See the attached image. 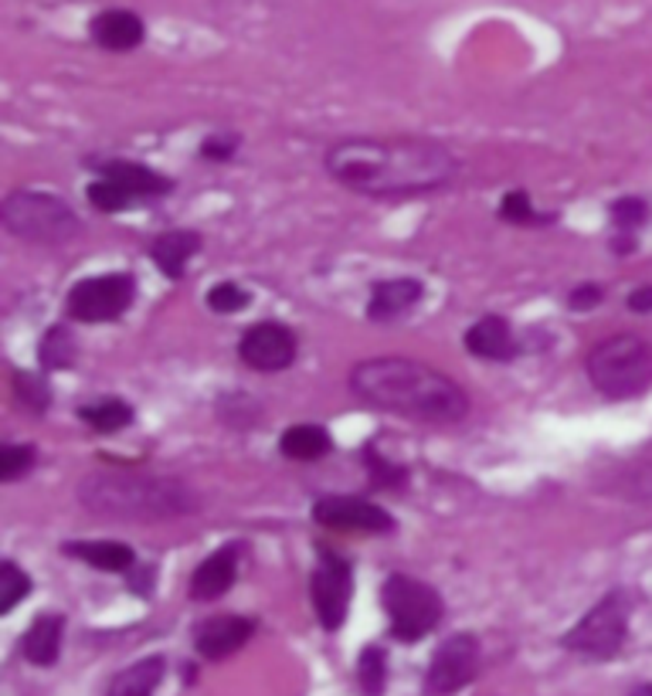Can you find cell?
Here are the masks:
<instances>
[{"mask_svg":"<svg viewBox=\"0 0 652 696\" xmlns=\"http://www.w3.org/2000/svg\"><path fill=\"white\" fill-rule=\"evenodd\" d=\"M326 170L357 194L404 198L452 183L459 160L432 139H344L326 154Z\"/></svg>","mask_w":652,"mask_h":696,"instance_id":"1","label":"cell"},{"mask_svg":"<svg viewBox=\"0 0 652 696\" xmlns=\"http://www.w3.org/2000/svg\"><path fill=\"white\" fill-rule=\"evenodd\" d=\"M350 388L367 404L429 425H455L470 414V398L452 378L404 357L360 360L350 370Z\"/></svg>","mask_w":652,"mask_h":696,"instance_id":"2","label":"cell"},{"mask_svg":"<svg viewBox=\"0 0 652 696\" xmlns=\"http://www.w3.org/2000/svg\"><path fill=\"white\" fill-rule=\"evenodd\" d=\"M78 499L92 514L126 520H173L198 509V496L188 483L144 473H92L78 483Z\"/></svg>","mask_w":652,"mask_h":696,"instance_id":"3","label":"cell"},{"mask_svg":"<svg viewBox=\"0 0 652 696\" xmlns=\"http://www.w3.org/2000/svg\"><path fill=\"white\" fill-rule=\"evenodd\" d=\"M588 378L604 398H639L652 388V347L635 334L601 340L588 357Z\"/></svg>","mask_w":652,"mask_h":696,"instance_id":"4","label":"cell"},{"mask_svg":"<svg viewBox=\"0 0 652 696\" xmlns=\"http://www.w3.org/2000/svg\"><path fill=\"white\" fill-rule=\"evenodd\" d=\"M0 221L11 231V235L24 242H44V245H62L72 242L82 221L75 211L52 194H38V191H14L0 204Z\"/></svg>","mask_w":652,"mask_h":696,"instance_id":"5","label":"cell"},{"mask_svg":"<svg viewBox=\"0 0 652 696\" xmlns=\"http://www.w3.org/2000/svg\"><path fill=\"white\" fill-rule=\"evenodd\" d=\"M381 601L391 619V635L401 642L425 639L442 622V612H445L442 594L435 588L414 581V578H404V574H391L385 581Z\"/></svg>","mask_w":652,"mask_h":696,"instance_id":"6","label":"cell"},{"mask_svg":"<svg viewBox=\"0 0 652 696\" xmlns=\"http://www.w3.org/2000/svg\"><path fill=\"white\" fill-rule=\"evenodd\" d=\"M629 632V594L612 591L565 635V645L585 660H612Z\"/></svg>","mask_w":652,"mask_h":696,"instance_id":"7","label":"cell"},{"mask_svg":"<svg viewBox=\"0 0 652 696\" xmlns=\"http://www.w3.org/2000/svg\"><path fill=\"white\" fill-rule=\"evenodd\" d=\"M133 293H136V286L129 275L85 278V283L72 286V293H69V313L82 323H109L129 309Z\"/></svg>","mask_w":652,"mask_h":696,"instance_id":"8","label":"cell"},{"mask_svg":"<svg viewBox=\"0 0 652 696\" xmlns=\"http://www.w3.org/2000/svg\"><path fill=\"white\" fill-rule=\"evenodd\" d=\"M350 594H354V574L344 557L334 550H323V561L313 574V605L319 615V625L326 632H337L347 622L350 609Z\"/></svg>","mask_w":652,"mask_h":696,"instance_id":"9","label":"cell"},{"mask_svg":"<svg viewBox=\"0 0 652 696\" xmlns=\"http://www.w3.org/2000/svg\"><path fill=\"white\" fill-rule=\"evenodd\" d=\"M476 669H480V642L473 635H452L435 648L425 673V693L452 696L465 683H473Z\"/></svg>","mask_w":652,"mask_h":696,"instance_id":"10","label":"cell"},{"mask_svg":"<svg viewBox=\"0 0 652 696\" xmlns=\"http://www.w3.org/2000/svg\"><path fill=\"white\" fill-rule=\"evenodd\" d=\"M313 517L319 527L330 530H357V534H391L395 520L381 506L354 499V496H326L313 506Z\"/></svg>","mask_w":652,"mask_h":696,"instance_id":"11","label":"cell"},{"mask_svg":"<svg viewBox=\"0 0 652 696\" xmlns=\"http://www.w3.org/2000/svg\"><path fill=\"white\" fill-rule=\"evenodd\" d=\"M239 357L249 367L265 370V375H272V370H286L296 360V337L290 327H283V323H272V319L255 323L239 344Z\"/></svg>","mask_w":652,"mask_h":696,"instance_id":"12","label":"cell"},{"mask_svg":"<svg viewBox=\"0 0 652 696\" xmlns=\"http://www.w3.org/2000/svg\"><path fill=\"white\" fill-rule=\"evenodd\" d=\"M255 622L252 619H239V615H221V619H208L198 625L194 632V645L204 660H224L231 653H239V648L252 639Z\"/></svg>","mask_w":652,"mask_h":696,"instance_id":"13","label":"cell"},{"mask_svg":"<svg viewBox=\"0 0 652 696\" xmlns=\"http://www.w3.org/2000/svg\"><path fill=\"white\" fill-rule=\"evenodd\" d=\"M88 34L106 52H129V49H136L139 41H144L147 28H144V18H139V14L113 8V11H103V14L92 18Z\"/></svg>","mask_w":652,"mask_h":696,"instance_id":"14","label":"cell"},{"mask_svg":"<svg viewBox=\"0 0 652 696\" xmlns=\"http://www.w3.org/2000/svg\"><path fill=\"white\" fill-rule=\"evenodd\" d=\"M418 299H422V283H414V278H391V283H378L370 289L367 316L375 323H391L404 316L411 306H418Z\"/></svg>","mask_w":652,"mask_h":696,"instance_id":"15","label":"cell"},{"mask_svg":"<svg viewBox=\"0 0 652 696\" xmlns=\"http://www.w3.org/2000/svg\"><path fill=\"white\" fill-rule=\"evenodd\" d=\"M96 167L103 170V177L116 180L133 201L160 198V194L170 191V180L154 173L150 167H139V164H129V160H109V164H96Z\"/></svg>","mask_w":652,"mask_h":696,"instance_id":"16","label":"cell"},{"mask_svg":"<svg viewBox=\"0 0 652 696\" xmlns=\"http://www.w3.org/2000/svg\"><path fill=\"white\" fill-rule=\"evenodd\" d=\"M465 347L483 360H509L517 354L514 334H509V323L503 316H483L480 323H473L470 334H465Z\"/></svg>","mask_w":652,"mask_h":696,"instance_id":"17","label":"cell"},{"mask_svg":"<svg viewBox=\"0 0 652 696\" xmlns=\"http://www.w3.org/2000/svg\"><path fill=\"white\" fill-rule=\"evenodd\" d=\"M62 632H65L62 615H38L34 625L21 639L24 660L34 663V666H55L59 653H62Z\"/></svg>","mask_w":652,"mask_h":696,"instance_id":"18","label":"cell"},{"mask_svg":"<svg viewBox=\"0 0 652 696\" xmlns=\"http://www.w3.org/2000/svg\"><path fill=\"white\" fill-rule=\"evenodd\" d=\"M235 571H239L235 547H224V550L211 553L208 561L194 571V578H191V594H194L198 601H214V598H221L231 584H235Z\"/></svg>","mask_w":652,"mask_h":696,"instance_id":"19","label":"cell"},{"mask_svg":"<svg viewBox=\"0 0 652 696\" xmlns=\"http://www.w3.org/2000/svg\"><path fill=\"white\" fill-rule=\"evenodd\" d=\"M69 557H78V561L92 565L96 571H109V574H123L136 565V553L126 544H113V540H92V544H65Z\"/></svg>","mask_w":652,"mask_h":696,"instance_id":"20","label":"cell"},{"mask_svg":"<svg viewBox=\"0 0 652 696\" xmlns=\"http://www.w3.org/2000/svg\"><path fill=\"white\" fill-rule=\"evenodd\" d=\"M201 249V235L198 231H167V235H160L150 249L154 262L160 265V272H167L170 278H180L183 275V265H188V259Z\"/></svg>","mask_w":652,"mask_h":696,"instance_id":"21","label":"cell"},{"mask_svg":"<svg viewBox=\"0 0 652 696\" xmlns=\"http://www.w3.org/2000/svg\"><path fill=\"white\" fill-rule=\"evenodd\" d=\"M164 679V660L160 656H150V660H139L136 666L123 669L109 693L106 696H154V689L160 686Z\"/></svg>","mask_w":652,"mask_h":696,"instance_id":"22","label":"cell"},{"mask_svg":"<svg viewBox=\"0 0 652 696\" xmlns=\"http://www.w3.org/2000/svg\"><path fill=\"white\" fill-rule=\"evenodd\" d=\"M278 452L286 458H299V462H313L319 455L330 452V435L319 425H293L278 439Z\"/></svg>","mask_w":652,"mask_h":696,"instance_id":"23","label":"cell"},{"mask_svg":"<svg viewBox=\"0 0 652 696\" xmlns=\"http://www.w3.org/2000/svg\"><path fill=\"white\" fill-rule=\"evenodd\" d=\"M78 418L96 432H119L133 422V408L119 398H106V401H96V404H85L78 408Z\"/></svg>","mask_w":652,"mask_h":696,"instance_id":"24","label":"cell"},{"mask_svg":"<svg viewBox=\"0 0 652 696\" xmlns=\"http://www.w3.org/2000/svg\"><path fill=\"white\" fill-rule=\"evenodd\" d=\"M357 683L364 689V696H381L385 686H388V656L385 648L378 645H367L360 653V663H357Z\"/></svg>","mask_w":652,"mask_h":696,"instance_id":"25","label":"cell"},{"mask_svg":"<svg viewBox=\"0 0 652 696\" xmlns=\"http://www.w3.org/2000/svg\"><path fill=\"white\" fill-rule=\"evenodd\" d=\"M38 357H41V367H44V370L72 367V363H75V340H72V334L62 330V327L49 330V334H44V340H41Z\"/></svg>","mask_w":652,"mask_h":696,"instance_id":"26","label":"cell"},{"mask_svg":"<svg viewBox=\"0 0 652 696\" xmlns=\"http://www.w3.org/2000/svg\"><path fill=\"white\" fill-rule=\"evenodd\" d=\"M28 591H31V578L14 561L0 565V615H8Z\"/></svg>","mask_w":652,"mask_h":696,"instance_id":"27","label":"cell"},{"mask_svg":"<svg viewBox=\"0 0 652 696\" xmlns=\"http://www.w3.org/2000/svg\"><path fill=\"white\" fill-rule=\"evenodd\" d=\"M88 201H92V208H99V211H123V208H129L133 204V198L119 188L116 180H109V177H103V180H96L88 188Z\"/></svg>","mask_w":652,"mask_h":696,"instance_id":"28","label":"cell"},{"mask_svg":"<svg viewBox=\"0 0 652 696\" xmlns=\"http://www.w3.org/2000/svg\"><path fill=\"white\" fill-rule=\"evenodd\" d=\"M34 466V449L31 445H4L0 449V479L14 483Z\"/></svg>","mask_w":652,"mask_h":696,"instance_id":"29","label":"cell"},{"mask_svg":"<svg viewBox=\"0 0 652 696\" xmlns=\"http://www.w3.org/2000/svg\"><path fill=\"white\" fill-rule=\"evenodd\" d=\"M252 303V296L245 293V289H239L235 283H221V286H214L211 293H208V306L214 309V313H239V309H245Z\"/></svg>","mask_w":652,"mask_h":696,"instance_id":"30","label":"cell"},{"mask_svg":"<svg viewBox=\"0 0 652 696\" xmlns=\"http://www.w3.org/2000/svg\"><path fill=\"white\" fill-rule=\"evenodd\" d=\"M499 214H503V221H509V224H537V221H540V218H534L537 211L530 208L527 191H509V194L503 198V204H499Z\"/></svg>","mask_w":652,"mask_h":696,"instance_id":"31","label":"cell"},{"mask_svg":"<svg viewBox=\"0 0 652 696\" xmlns=\"http://www.w3.org/2000/svg\"><path fill=\"white\" fill-rule=\"evenodd\" d=\"M645 214H649V208H645V201H639V198H625V201H616V204H612V221H616L619 228H625V231L645 224Z\"/></svg>","mask_w":652,"mask_h":696,"instance_id":"32","label":"cell"},{"mask_svg":"<svg viewBox=\"0 0 652 696\" xmlns=\"http://www.w3.org/2000/svg\"><path fill=\"white\" fill-rule=\"evenodd\" d=\"M235 150H239V136H231V133H214V136L204 139V147H201V154L208 160H231Z\"/></svg>","mask_w":652,"mask_h":696,"instance_id":"33","label":"cell"},{"mask_svg":"<svg viewBox=\"0 0 652 696\" xmlns=\"http://www.w3.org/2000/svg\"><path fill=\"white\" fill-rule=\"evenodd\" d=\"M367 466H370V479H375L378 486H388V489H395V486H401V483H404V470H395V466H388L385 458L370 455V452H367Z\"/></svg>","mask_w":652,"mask_h":696,"instance_id":"34","label":"cell"},{"mask_svg":"<svg viewBox=\"0 0 652 696\" xmlns=\"http://www.w3.org/2000/svg\"><path fill=\"white\" fill-rule=\"evenodd\" d=\"M18 394H21L34 411H41L44 404H49V391H44V388L38 384V378H28V375H18Z\"/></svg>","mask_w":652,"mask_h":696,"instance_id":"35","label":"cell"},{"mask_svg":"<svg viewBox=\"0 0 652 696\" xmlns=\"http://www.w3.org/2000/svg\"><path fill=\"white\" fill-rule=\"evenodd\" d=\"M598 303H601V289H598V286H578V289L568 296V306L578 309V313H581V309H595Z\"/></svg>","mask_w":652,"mask_h":696,"instance_id":"36","label":"cell"},{"mask_svg":"<svg viewBox=\"0 0 652 696\" xmlns=\"http://www.w3.org/2000/svg\"><path fill=\"white\" fill-rule=\"evenodd\" d=\"M629 309L632 313H652V286H642L629 296Z\"/></svg>","mask_w":652,"mask_h":696,"instance_id":"37","label":"cell"},{"mask_svg":"<svg viewBox=\"0 0 652 696\" xmlns=\"http://www.w3.org/2000/svg\"><path fill=\"white\" fill-rule=\"evenodd\" d=\"M632 696H652V683H645V686H635V689H632Z\"/></svg>","mask_w":652,"mask_h":696,"instance_id":"38","label":"cell"}]
</instances>
